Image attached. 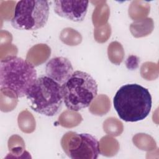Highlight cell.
I'll return each instance as SVG.
<instances>
[{"label":"cell","instance_id":"cell-19","mask_svg":"<svg viewBox=\"0 0 159 159\" xmlns=\"http://www.w3.org/2000/svg\"><path fill=\"white\" fill-rule=\"evenodd\" d=\"M140 73L147 80H154L158 76V66L157 63L146 62L142 65Z\"/></svg>","mask_w":159,"mask_h":159},{"label":"cell","instance_id":"cell-3","mask_svg":"<svg viewBox=\"0 0 159 159\" xmlns=\"http://www.w3.org/2000/svg\"><path fill=\"white\" fill-rule=\"evenodd\" d=\"M26 96L33 111L47 116L57 114L63 101L61 85L47 76L37 78Z\"/></svg>","mask_w":159,"mask_h":159},{"label":"cell","instance_id":"cell-11","mask_svg":"<svg viewBox=\"0 0 159 159\" xmlns=\"http://www.w3.org/2000/svg\"><path fill=\"white\" fill-rule=\"evenodd\" d=\"M150 12V4L145 1H134L129 8V14L131 19L139 20L146 17Z\"/></svg>","mask_w":159,"mask_h":159},{"label":"cell","instance_id":"cell-13","mask_svg":"<svg viewBox=\"0 0 159 159\" xmlns=\"http://www.w3.org/2000/svg\"><path fill=\"white\" fill-rule=\"evenodd\" d=\"M58 121L60 124L67 128H71L79 125L82 121L81 116L74 111L66 110L59 116Z\"/></svg>","mask_w":159,"mask_h":159},{"label":"cell","instance_id":"cell-14","mask_svg":"<svg viewBox=\"0 0 159 159\" xmlns=\"http://www.w3.org/2000/svg\"><path fill=\"white\" fill-rule=\"evenodd\" d=\"M18 125L23 132L31 133L35 129V120L32 114L27 110H25L19 114Z\"/></svg>","mask_w":159,"mask_h":159},{"label":"cell","instance_id":"cell-7","mask_svg":"<svg viewBox=\"0 0 159 159\" xmlns=\"http://www.w3.org/2000/svg\"><path fill=\"white\" fill-rule=\"evenodd\" d=\"M88 4V1H55L54 11L61 17L73 22H81L86 14Z\"/></svg>","mask_w":159,"mask_h":159},{"label":"cell","instance_id":"cell-1","mask_svg":"<svg viewBox=\"0 0 159 159\" xmlns=\"http://www.w3.org/2000/svg\"><path fill=\"white\" fill-rule=\"evenodd\" d=\"M113 104L120 119L125 122H137L149 114L152 97L147 88L138 84H127L116 92Z\"/></svg>","mask_w":159,"mask_h":159},{"label":"cell","instance_id":"cell-10","mask_svg":"<svg viewBox=\"0 0 159 159\" xmlns=\"http://www.w3.org/2000/svg\"><path fill=\"white\" fill-rule=\"evenodd\" d=\"M153 19L148 17L135 20L130 24V29L133 36L139 38L149 35L153 31Z\"/></svg>","mask_w":159,"mask_h":159},{"label":"cell","instance_id":"cell-12","mask_svg":"<svg viewBox=\"0 0 159 159\" xmlns=\"http://www.w3.org/2000/svg\"><path fill=\"white\" fill-rule=\"evenodd\" d=\"M110 101L106 95L98 96L89 107V111L94 115L103 116L110 110Z\"/></svg>","mask_w":159,"mask_h":159},{"label":"cell","instance_id":"cell-20","mask_svg":"<svg viewBox=\"0 0 159 159\" xmlns=\"http://www.w3.org/2000/svg\"><path fill=\"white\" fill-rule=\"evenodd\" d=\"M111 35V27L109 24L104 25L103 27H99L94 30V37L98 42L102 43L108 39Z\"/></svg>","mask_w":159,"mask_h":159},{"label":"cell","instance_id":"cell-6","mask_svg":"<svg viewBox=\"0 0 159 159\" xmlns=\"http://www.w3.org/2000/svg\"><path fill=\"white\" fill-rule=\"evenodd\" d=\"M61 145L72 159H96L100 153L98 141L89 134L68 132L62 137Z\"/></svg>","mask_w":159,"mask_h":159},{"label":"cell","instance_id":"cell-9","mask_svg":"<svg viewBox=\"0 0 159 159\" xmlns=\"http://www.w3.org/2000/svg\"><path fill=\"white\" fill-rule=\"evenodd\" d=\"M50 52V48L46 44H37L29 50L26 60L34 66H38L48 58Z\"/></svg>","mask_w":159,"mask_h":159},{"label":"cell","instance_id":"cell-15","mask_svg":"<svg viewBox=\"0 0 159 159\" xmlns=\"http://www.w3.org/2000/svg\"><path fill=\"white\" fill-rule=\"evenodd\" d=\"M60 39L63 43L70 46L77 45L82 41L81 34L78 31L70 27L63 29L61 30Z\"/></svg>","mask_w":159,"mask_h":159},{"label":"cell","instance_id":"cell-18","mask_svg":"<svg viewBox=\"0 0 159 159\" xmlns=\"http://www.w3.org/2000/svg\"><path fill=\"white\" fill-rule=\"evenodd\" d=\"M99 6H97L93 14V22L94 25L98 26V22L100 20V25H104V24L107 21L108 16H102L101 14H109V9L106 1H101V4H99Z\"/></svg>","mask_w":159,"mask_h":159},{"label":"cell","instance_id":"cell-5","mask_svg":"<svg viewBox=\"0 0 159 159\" xmlns=\"http://www.w3.org/2000/svg\"><path fill=\"white\" fill-rule=\"evenodd\" d=\"M47 1L22 0L17 2L11 19L12 26L19 30H35L43 27L48 19Z\"/></svg>","mask_w":159,"mask_h":159},{"label":"cell","instance_id":"cell-16","mask_svg":"<svg viewBox=\"0 0 159 159\" xmlns=\"http://www.w3.org/2000/svg\"><path fill=\"white\" fill-rule=\"evenodd\" d=\"M107 54L109 60L112 63L119 65L123 61L124 51L120 43L112 42L108 46Z\"/></svg>","mask_w":159,"mask_h":159},{"label":"cell","instance_id":"cell-4","mask_svg":"<svg viewBox=\"0 0 159 159\" xmlns=\"http://www.w3.org/2000/svg\"><path fill=\"white\" fill-rule=\"evenodd\" d=\"M63 102L69 110L78 111L90 106L98 94V84L88 73L75 71L61 86Z\"/></svg>","mask_w":159,"mask_h":159},{"label":"cell","instance_id":"cell-17","mask_svg":"<svg viewBox=\"0 0 159 159\" xmlns=\"http://www.w3.org/2000/svg\"><path fill=\"white\" fill-rule=\"evenodd\" d=\"M103 129L107 134L113 136H118L123 131V125L122 122L116 118L110 117L104 122Z\"/></svg>","mask_w":159,"mask_h":159},{"label":"cell","instance_id":"cell-8","mask_svg":"<svg viewBox=\"0 0 159 159\" xmlns=\"http://www.w3.org/2000/svg\"><path fill=\"white\" fill-rule=\"evenodd\" d=\"M45 73L48 77L61 86L71 77L73 73V68L68 58L57 57L48 61Z\"/></svg>","mask_w":159,"mask_h":159},{"label":"cell","instance_id":"cell-2","mask_svg":"<svg viewBox=\"0 0 159 159\" xmlns=\"http://www.w3.org/2000/svg\"><path fill=\"white\" fill-rule=\"evenodd\" d=\"M37 79L34 66L27 60L14 55L1 60V89L9 91L22 98L27 95Z\"/></svg>","mask_w":159,"mask_h":159}]
</instances>
